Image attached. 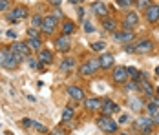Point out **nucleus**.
I'll list each match as a JSON object with an SVG mask.
<instances>
[{
  "mask_svg": "<svg viewBox=\"0 0 159 135\" xmlns=\"http://www.w3.org/2000/svg\"><path fill=\"white\" fill-rule=\"evenodd\" d=\"M97 126L101 128V132H106V133H115L117 132V122L111 119L110 115H102L97 119Z\"/></svg>",
  "mask_w": 159,
  "mask_h": 135,
  "instance_id": "obj_1",
  "label": "nucleus"
},
{
  "mask_svg": "<svg viewBox=\"0 0 159 135\" xmlns=\"http://www.w3.org/2000/svg\"><path fill=\"white\" fill-rule=\"evenodd\" d=\"M99 70H101L99 59H90V60H86V62L79 68V73H80V75H84V77H90V75H93V73H97Z\"/></svg>",
  "mask_w": 159,
  "mask_h": 135,
  "instance_id": "obj_2",
  "label": "nucleus"
},
{
  "mask_svg": "<svg viewBox=\"0 0 159 135\" xmlns=\"http://www.w3.org/2000/svg\"><path fill=\"white\" fill-rule=\"evenodd\" d=\"M135 130L144 133V135H148V133L154 132V122H152L150 117H137V120H135Z\"/></svg>",
  "mask_w": 159,
  "mask_h": 135,
  "instance_id": "obj_3",
  "label": "nucleus"
},
{
  "mask_svg": "<svg viewBox=\"0 0 159 135\" xmlns=\"http://www.w3.org/2000/svg\"><path fill=\"white\" fill-rule=\"evenodd\" d=\"M28 9L24 7V6H16V7H13L11 11H9V15H7V20L9 22H13V24H16L18 20H22V18H28Z\"/></svg>",
  "mask_w": 159,
  "mask_h": 135,
  "instance_id": "obj_4",
  "label": "nucleus"
},
{
  "mask_svg": "<svg viewBox=\"0 0 159 135\" xmlns=\"http://www.w3.org/2000/svg\"><path fill=\"white\" fill-rule=\"evenodd\" d=\"M57 16H53V15H48V16H44V20H42V26H40V31L42 33H46V35H51L53 31L57 29Z\"/></svg>",
  "mask_w": 159,
  "mask_h": 135,
  "instance_id": "obj_5",
  "label": "nucleus"
},
{
  "mask_svg": "<svg viewBox=\"0 0 159 135\" xmlns=\"http://www.w3.org/2000/svg\"><path fill=\"white\" fill-rule=\"evenodd\" d=\"M55 47H57V51H70L71 49V38H70V35H61L57 40H55Z\"/></svg>",
  "mask_w": 159,
  "mask_h": 135,
  "instance_id": "obj_6",
  "label": "nucleus"
},
{
  "mask_svg": "<svg viewBox=\"0 0 159 135\" xmlns=\"http://www.w3.org/2000/svg\"><path fill=\"white\" fill-rule=\"evenodd\" d=\"M144 18H146L150 24L159 22V6H157V4H152L150 7H146V9H144Z\"/></svg>",
  "mask_w": 159,
  "mask_h": 135,
  "instance_id": "obj_7",
  "label": "nucleus"
},
{
  "mask_svg": "<svg viewBox=\"0 0 159 135\" xmlns=\"http://www.w3.org/2000/svg\"><path fill=\"white\" fill-rule=\"evenodd\" d=\"M111 79H113V82H117V84L126 82V79H128L126 68H125V66H117V68L113 70V73H111Z\"/></svg>",
  "mask_w": 159,
  "mask_h": 135,
  "instance_id": "obj_8",
  "label": "nucleus"
},
{
  "mask_svg": "<svg viewBox=\"0 0 159 135\" xmlns=\"http://www.w3.org/2000/svg\"><path fill=\"white\" fill-rule=\"evenodd\" d=\"M154 51V42L152 40H148V38H143V40H139L137 44H135V53H152Z\"/></svg>",
  "mask_w": 159,
  "mask_h": 135,
  "instance_id": "obj_9",
  "label": "nucleus"
},
{
  "mask_svg": "<svg viewBox=\"0 0 159 135\" xmlns=\"http://www.w3.org/2000/svg\"><path fill=\"white\" fill-rule=\"evenodd\" d=\"M101 111H102V115L117 113V111H119V104H115L111 99H104V101H102V106H101Z\"/></svg>",
  "mask_w": 159,
  "mask_h": 135,
  "instance_id": "obj_10",
  "label": "nucleus"
},
{
  "mask_svg": "<svg viewBox=\"0 0 159 135\" xmlns=\"http://www.w3.org/2000/svg\"><path fill=\"white\" fill-rule=\"evenodd\" d=\"M139 24V16H137V13H134V11H130L126 16H125V20H123V28L126 31H130L132 28H135Z\"/></svg>",
  "mask_w": 159,
  "mask_h": 135,
  "instance_id": "obj_11",
  "label": "nucleus"
},
{
  "mask_svg": "<svg viewBox=\"0 0 159 135\" xmlns=\"http://www.w3.org/2000/svg\"><path fill=\"white\" fill-rule=\"evenodd\" d=\"M11 49H13V51H16V53H20L24 59H30L31 47L28 46V42H15V44L11 46Z\"/></svg>",
  "mask_w": 159,
  "mask_h": 135,
  "instance_id": "obj_12",
  "label": "nucleus"
},
{
  "mask_svg": "<svg viewBox=\"0 0 159 135\" xmlns=\"http://www.w3.org/2000/svg\"><path fill=\"white\" fill-rule=\"evenodd\" d=\"M113 40L115 42H132L134 40V33L132 31H117V33H113Z\"/></svg>",
  "mask_w": 159,
  "mask_h": 135,
  "instance_id": "obj_13",
  "label": "nucleus"
},
{
  "mask_svg": "<svg viewBox=\"0 0 159 135\" xmlns=\"http://www.w3.org/2000/svg\"><path fill=\"white\" fill-rule=\"evenodd\" d=\"M92 11H93L97 16H101V18H106V16H108V7H106V4H102V2H93V4H92Z\"/></svg>",
  "mask_w": 159,
  "mask_h": 135,
  "instance_id": "obj_14",
  "label": "nucleus"
},
{
  "mask_svg": "<svg viewBox=\"0 0 159 135\" xmlns=\"http://www.w3.org/2000/svg\"><path fill=\"white\" fill-rule=\"evenodd\" d=\"M99 64H101V70H108V68H111V64H113V55H111V53H101Z\"/></svg>",
  "mask_w": 159,
  "mask_h": 135,
  "instance_id": "obj_15",
  "label": "nucleus"
},
{
  "mask_svg": "<svg viewBox=\"0 0 159 135\" xmlns=\"http://www.w3.org/2000/svg\"><path fill=\"white\" fill-rule=\"evenodd\" d=\"M84 108L86 110H92V111H95V110H101V106H102V101L101 99H95V97H92V99H84Z\"/></svg>",
  "mask_w": 159,
  "mask_h": 135,
  "instance_id": "obj_16",
  "label": "nucleus"
},
{
  "mask_svg": "<svg viewBox=\"0 0 159 135\" xmlns=\"http://www.w3.org/2000/svg\"><path fill=\"white\" fill-rule=\"evenodd\" d=\"M68 95H70L71 99H75V101H84V91H82V88H79V86H70V88H68Z\"/></svg>",
  "mask_w": 159,
  "mask_h": 135,
  "instance_id": "obj_17",
  "label": "nucleus"
},
{
  "mask_svg": "<svg viewBox=\"0 0 159 135\" xmlns=\"http://www.w3.org/2000/svg\"><path fill=\"white\" fill-rule=\"evenodd\" d=\"M37 59H39V62H42V64H51L53 62V53L48 51V49H40Z\"/></svg>",
  "mask_w": 159,
  "mask_h": 135,
  "instance_id": "obj_18",
  "label": "nucleus"
},
{
  "mask_svg": "<svg viewBox=\"0 0 159 135\" xmlns=\"http://www.w3.org/2000/svg\"><path fill=\"white\" fill-rule=\"evenodd\" d=\"M126 71H128V77H132L134 80H143V79H146V73H143V71H139L137 68H134V66H130V68H126Z\"/></svg>",
  "mask_w": 159,
  "mask_h": 135,
  "instance_id": "obj_19",
  "label": "nucleus"
},
{
  "mask_svg": "<svg viewBox=\"0 0 159 135\" xmlns=\"http://www.w3.org/2000/svg\"><path fill=\"white\" fill-rule=\"evenodd\" d=\"M128 106L134 110V111H141L143 110V101L139 99V97H130V101H128Z\"/></svg>",
  "mask_w": 159,
  "mask_h": 135,
  "instance_id": "obj_20",
  "label": "nucleus"
},
{
  "mask_svg": "<svg viewBox=\"0 0 159 135\" xmlns=\"http://www.w3.org/2000/svg\"><path fill=\"white\" fill-rule=\"evenodd\" d=\"M102 28L106 31H110V33H115V29H117V22L113 20V18H102Z\"/></svg>",
  "mask_w": 159,
  "mask_h": 135,
  "instance_id": "obj_21",
  "label": "nucleus"
},
{
  "mask_svg": "<svg viewBox=\"0 0 159 135\" xmlns=\"http://www.w3.org/2000/svg\"><path fill=\"white\" fill-rule=\"evenodd\" d=\"M73 68H75V59H70V57H68V59H64L62 64H61V71H62V73L71 71Z\"/></svg>",
  "mask_w": 159,
  "mask_h": 135,
  "instance_id": "obj_22",
  "label": "nucleus"
},
{
  "mask_svg": "<svg viewBox=\"0 0 159 135\" xmlns=\"http://www.w3.org/2000/svg\"><path fill=\"white\" fill-rule=\"evenodd\" d=\"M139 90H143L144 95H148V97H152V95H154V88H152V84H150L146 79H143V80H141V84H139Z\"/></svg>",
  "mask_w": 159,
  "mask_h": 135,
  "instance_id": "obj_23",
  "label": "nucleus"
},
{
  "mask_svg": "<svg viewBox=\"0 0 159 135\" xmlns=\"http://www.w3.org/2000/svg\"><path fill=\"white\" fill-rule=\"evenodd\" d=\"M75 31V22L71 20H64L62 22V35H71Z\"/></svg>",
  "mask_w": 159,
  "mask_h": 135,
  "instance_id": "obj_24",
  "label": "nucleus"
},
{
  "mask_svg": "<svg viewBox=\"0 0 159 135\" xmlns=\"http://www.w3.org/2000/svg\"><path fill=\"white\" fill-rule=\"evenodd\" d=\"M28 46L31 47L33 51H40L42 49V42H40V38H31V37H28Z\"/></svg>",
  "mask_w": 159,
  "mask_h": 135,
  "instance_id": "obj_25",
  "label": "nucleus"
},
{
  "mask_svg": "<svg viewBox=\"0 0 159 135\" xmlns=\"http://www.w3.org/2000/svg\"><path fill=\"white\" fill-rule=\"evenodd\" d=\"M104 49H106V42H104V40H97V42H93V44H92V51L102 53Z\"/></svg>",
  "mask_w": 159,
  "mask_h": 135,
  "instance_id": "obj_26",
  "label": "nucleus"
},
{
  "mask_svg": "<svg viewBox=\"0 0 159 135\" xmlns=\"http://www.w3.org/2000/svg\"><path fill=\"white\" fill-rule=\"evenodd\" d=\"M18 66V62H16V59L9 53V57H7V60L4 62V68H7V70H13V68H16Z\"/></svg>",
  "mask_w": 159,
  "mask_h": 135,
  "instance_id": "obj_27",
  "label": "nucleus"
},
{
  "mask_svg": "<svg viewBox=\"0 0 159 135\" xmlns=\"http://www.w3.org/2000/svg\"><path fill=\"white\" fill-rule=\"evenodd\" d=\"M73 119V108H64L62 111V120L64 122H68V120Z\"/></svg>",
  "mask_w": 159,
  "mask_h": 135,
  "instance_id": "obj_28",
  "label": "nucleus"
},
{
  "mask_svg": "<svg viewBox=\"0 0 159 135\" xmlns=\"http://www.w3.org/2000/svg\"><path fill=\"white\" fill-rule=\"evenodd\" d=\"M135 6H137V9L144 11L146 7H150V6H152V2H150V0H135Z\"/></svg>",
  "mask_w": 159,
  "mask_h": 135,
  "instance_id": "obj_29",
  "label": "nucleus"
},
{
  "mask_svg": "<svg viewBox=\"0 0 159 135\" xmlns=\"http://www.w3.org/2000/svg\"><path fill=\"white\" fill-rule=\"evenodd\" d=\"M42 20H44V18H42L40 15H33V16H31L33 28H40V26H42Z\"/></svg>",
  "mask_w": 159,
  "mask_h": 135,
  "instance_id": "obj_30",
  "label": "nucleus"
},
{
  "mask_svg": "<svg viewBox=\"0 0 159 135\" xmlns=\"http://www.w3.org/2000/svg\"><path fill=\"white\" fill-rule=\"evenodd\" d=\"M9 53H11V49H0V66H4V62L7 60Z\"/></svg>",
  "mask_w": 159,
  "mask_h": 135,
  "instance_id": "obj_31",
  "label": "nucleus"
},
{
  "mask_svg": "<svg viewBox=\"0 0 159 135\" xmlns=\"http://www.w3.org/2000/svg\"><path fill=\"white\" fill-rule=\"evenodd\" d=\"M126 90L128 91H137V90H139V84H137L135 80H132V82H128V84H126Z\"/></svg>",
  "mask_w": 159,
  "mask_h": 135,
  "instance_id": "obj_32",
  "label": "nucleus"
},
{
  "mask_svg": "<svg viewBox=\"0 0 159 135\" xmlns=\"http://www.w3.org/2000/svg\"><path fill=\"white\" fill-rule=\"evenodd\" d=\"M31 126L35 128V130L42 132V133H46V132H48V128H46V126H42V124H39V122H35V120H33V124H31Z\"/></svg>",
  "mask_w": 159,
  "mask_h": 135,
  "instance_id": "obj_33",
  "label": "nucleus"
},
{
  "mask_svg": "<svg viewBox=\"0 0 159 135\" xmlns=\"http://www.w3.org/2000/svg\"><path fill=\"white\" fill-rule=\"evenodd\" d=\"M146 110H148V113L152 115V113H156V111H159V108L154 102H148V106H146Z\"/></svg>",
  "mask_w": 159,
  "mask_h": 135,
  "instance_id": "obj_34",
  "label": "nucleus"
},
{
  "mask_svg": "<svg viewBox=\"0 0 159 135\" xmlns=\"http://www.w3.org/2000/svg\"><path fill=\"white\" fill-rule=\"evenodd\" d=\"M28 37H31V38H39V29H37V28L28 29Z\"/></svg>",
  "mask_w": 159,
  "mask_h": 135,
  "instance_id": "obj_35",
  "label": "nucleus"
},
{
  "mask_svg": "<svg viewBox=\"0 0 159 135\" xmlns=\"http://www.w3.org/2000/svg\"><path fill=\"white\" fill-rule=\"evenodd\" d=\"M84 31H86V33H93V31H95L93 24H92V22H84Z\"/></svg>",
  "mask_w": 159,
  "mask_h": 135,
  "instance_id": "obj_36",
  "label": "nucleus"
},
{
  "mask_svg": "<svg viewBox=\"0 0 159 135\" xmlns=\"http://www.w3.org/2000/svg\"><path fill=\"white\" fill-rule=\"evenodd\" d=\"M135 0H117V4L119 6H123V7H126V6H132Z\"/></svg>",
  "mask_w": 159,
  "mask_h": 135,
  "instance_id": "obj_37",
  "label": "nucleus"
},
{
  "mask_svg": "<svg viewBox=\"0 0 159 135\" xmlns=\"http://www.w3.org/2000/svg\"><path fill=\"white\" fill-rule=\"evenodd\" d=\"M9 7V0H0V11H6Z\"/></svg>",
  "mask_w": 159,
  "mask_h": 135,
  "instance_id": "obj_38",
  "label": "nucleus"
},
{
  "mask_svg": "<svg viewBox=\"0 0 159 135\" xmlns=\"http://www.w3.org/2000/svg\"><path fill=\"white\" fill-rule=\"evenodd\" d=\"M150 119H152V122H154V124H157V126H159V111L152 113V115H150Z\"/></svg>",
  "mask_w": 159,
  "mask_h": 135,
  "instance_id": "obj_39",
  "label": "nucleus"
},
{
  "mask_svg": "<svg viewBox=\"0 0 159 135\" xmlns=\"http://www.w3.org/2000/svg\"><path fill=\"white\" fill-rule=\"evenodd\" d=\"M125 51H126V53H134V51H135V44L125 46Z\"/></svg>",
  "mask_w": 159,
  "mask_h": 135,
  "instance_id": "obj_40",
  "label": "nucleus"
},
{
  "mask_svg": "<svg viewBox=\"0 0 159 135\" xmlns=\"http://www.w3.org/2000/svg\"><path fill=\"white\" fill-rule=\"evenodd\" d=\"M6 35H7L9 38H16V31H13V29H9L7 33H6Z\"/></svg>",
  "mask_w": 159,
  "mask_h": 135,
  "instance_id": "obj_41",
  "label": "nucleus"
},
{
  "mask_svg": "<svg viewBox=\"0 0 159 135\" xmlns=\"http://www.w3.org/2000/svg\"><path fill=\"white\" fill-rule=\"evenodd\" d=\"M128 117H130V115H126V113H125V115H121V119H119V122H121V124H125V122H128Z\"/></svg>",
  "mask_w": 159,
  "mask_h": 135,
  "instance_id": "obj_42",
  "label": "nucleus"
},
{
  "mask_svg": "<svg viewBox=\"0 0 159 135\" xmlns=\"http://www.w3.org/2000/svg\"><path fill=\"white\" fill-rule=\"evenodd\" d=\"M53 16H57V18H61V16H62V11H61V9H55V13H53Z\"/></svg>",
  "mask_w": 159,
  "mask_h": 135,
  "instance_id": "obj_43",
  "label": "nucleus"
},
{
  "mask_svg": "<svg viewBox=\"0 0 159 135\" xmlns=\"http://www.w3.org/2000/svg\"><path fill=\"white\" fill-rule=\"evenodd\" d=\"M49 135H64V132L62 130H55V132H51Z\"/></svg>",
  "mask_w": 159,
  "mask_h": 135,
  "instance_id": "obj_44",
  "label": "nucleus"
},
{
  "mask_svg": "<svg viewBox=\"0 0 159 135\" xmlns=\"http://www.w3.org/2000/svg\"><path fill=\"white\" fill-rule=\"evenodd\" d=\"M61 2H62V0H49V4H53V6H59Z\"/></svg>",
  "mask_w": 159,
  "mask_h": 135,
  "instance_id": "obj_45",
  "label": "nucleus"
},
{
  "mask_svg": "<svg viewBox=\"0 0 159 135\" xmlns=\"http://www.w3.org/2000/svg\"><path fill=\"white\" fill-rule=\"evenodd\" d=\"M70 2H71V4H82L84 0H70Z\"/></svg>",
  "mask_w": 159,
  "mask_h": 135,
  "instance_id": "obj_46",
  "label": "nucleus"
},
{
  "mask_svg": "<svg viewBox=\"0 0 159 135\" xmlns=\"http://www.w3.org/2000/svg\"><path fill=\"white\" fill-rule=\"evenodd\" d=\"M152 102H154V104H156V106L159 108V99H152Z\"/></svg>",
  "mask_w": 159,
  "mask_h": 135,
  "instance_id": "obj_47",
  "label": "nucleus"
},
{
  "mask_svg": "<svg viewBox=\"0 0 159 135\" xmlns=\"http://www.w3.org/2000/svg\"><path fill=\"white\" fill-rule=\"evenodd\" d=\"M156 73H157V75H159V66H157V68H156Z\"/></svg>",
  "mask_w": 159,
  "mask_h": 135,
  "instance_id": "obj_48",
  "label": "nucleus"
},
{
  "mask_svg": "<svg viewBox=\"0 0 159 135\" xmlns=\"http://www.w3.org/2000/svg\"><path fill=\"white\" fill-rule=\"evenodd\" d=\"M125 135H126V133H125Z\"/></svg>",
  "mask_w": 159,
  "mask_h": 135,
  "instance_id": "obj_49",
  "label": "nucleus"
}]
</instances>
